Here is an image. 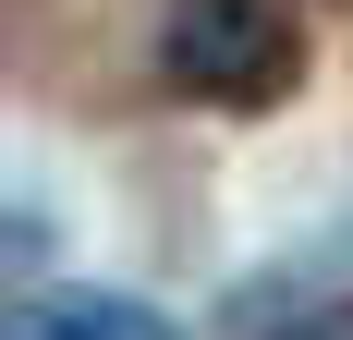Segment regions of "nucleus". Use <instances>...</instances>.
<instances>
[{
	"label": "nucleus",
	"mask_w": 353,
	"mask_h": 340,
	"mask_svg": "<svg viewBox=\"0 0 353 340\" xmlns=\"http://www.w3.org/2000/svg\"><path fill=\"white\" fill-rule=\"evenodd\" d=\"M159 73L208 109H281L305 85V25H292V0H171Z\"/></svg>",
	"instance_id": "1"
},
{
	"label": "nucleus",
	"mask_w": 353,
	"mask_h": 340,
	"mask_svg": "<svg viewBox=\"0 0 353 340\" xmlns=\"http://www.w3.org/2000/svg\"><path fill=\"white\" fill-rule=\"evenodd\" d=\"M12 340H183V328L146 304V292L73 279V292H25V304H12Z\"/></svg>",
	"instance_id": "2"
},
{
	"label": "nucleus",
	"mask_w": 353,
	"mask_h": 340,
	"mask_svg": "<svg viewBox=\"0 0 353 340\" xmlns=\"http://www.w3.org/2000/svg\"><path fill=\"white\" fill-rule=\"evenodd\" d=\"M244 340H353V292H317V304H244Z\"/></svg>",
	"instance_id": "3"
}]
</instances>
